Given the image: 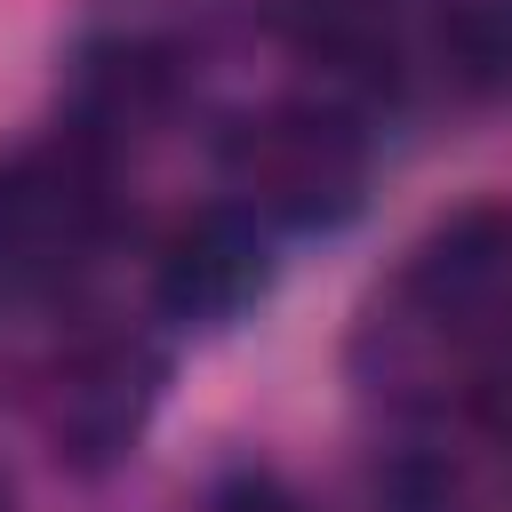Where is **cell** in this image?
<instances>
[{"instance_id":"6da1fadb","label":"cell","mask_w":512,"mask_h":512,"mask_svg":"<svg viewBox=\"0 0 512 512\" xmlns=\"http://www.w3.org/2000/svg\"><path fill=\"white\" fill-rule=\"evenodd\" d=\"M224 184H232V208H248L264 232H320L360 208L368 136L352 120V104L288 96V104L248 112L224 136Z\"/></svg>"},{"instance_id":"7a4b0ae2","label":"cell","mask_w":512,"mask_h":512,"mask_svg":"<svg viewBox=\"0 0 512 512\" xmlns=\"http://www.w3.org/2000/svg\"><path fill=\"white\" fill-rule=\"evenodd\" d=\"M104 232V152L80 136L0 160V288H56Z\"/></svg>"},{"instance_id":"3957f363","label":"cell","mask_w":512,"mask_h":512,"mask_svg":"<svg viewBox=\"0 0 512 512\" xmlns=\"http://www.w3.org/2000/svg\"><path fill=\"white\" fill-rule=\"evenodd\" d=\"M160 384H168V360L144 336H88V344H72L56 360V376H48V400H40L56 464L112 472L144 440V424L160 408Z\"/></svg>"},{"instance_id":"277c9868","label":"cell","mask_w":512,"mask_h":512,"mask_svg":"<svg viewBox=\"0 0 512 512\" xmlns=\"http://www.w3.org/2000/svg\"><path fill=\"white\" fill-rule=\"evenodd\" d=\"M152 288H160V312L184 320V328H224L240 320L264 288H272V232L216 200V208H192L168 240H160V264H152Z\"/></svg>"},{"instance_id":"5b68a950","label":"cell","mask_w":512,"mask_h":512,"mask_svg":"<svg viewBox=\"0 0 512 512\" xmlns=\"http://www.w3.org/2000/svg\"><path fill=\"white\" fill-rule=\"evenodd\" d=\"M280 32L328 80L336 104L368 96V88H392V72H400V16H392V0H288Z\"/></svg>"},{"instance_id":"8992f818","label":"cell","mask_w":512,"mask_h":512,"mask_svg":"<svg viewBox=\"0 0 512 512\" xmlns=\"http://www.w3.org/2000/svg\"><path fill=\"white\" fill-rule=\"evenodd\" d=\"M168 96H176V72H168L160 48H144V40L88 48V56H80V80H72V128H64V136H80V144L104 152L112 136L152 128V120L168 112Z\"/></svg>"},{"instance_id":"52a82bcc","label":"cell","mask_w":512,"mask_h":512,"mask_svg":"<svg viewBox=\"0 0 512 512\" xmlns=\"http://www.w3.org/2000/svg\"><path fill=\"white\" fill-rule=\"evenodd\" d=\"M440 64H448L456 88L504 96L512 88V0H464L440 24Z\"/></svg>"},{"instance_id":"ba28073f","label":"cell","mask_w":512,"mask_h":512,"mask_svg":"<svg viewBox=\"0 0 512 512\" xmlns=\"http://www.w3.org/2000/svg\"><path fill=\"white\" fill-rule=\"evenodd\" d=\"M464 408H472V424L512 456V336H496V344L472 360V376H464Z\"/></svg>"},{"instance_id":"9c48e42d","label":"cell","mask_w":512,"mask_h":512,"mask_svg":"<svg viewBox=\"0 0 512 512\" xmlns=\"http://www.w3.org/2000/svg\"><path fill=\"white\" fill-rule=\"evenodd\" d=\"M216 512H304V504H296L272 472H240V480L216 496Z\"/></svg>"},{"instance_id":"30bf717a","label":"cell","mask_w":512,"mask_h":512,"mask_svg":"<svg viewBox=\"0 0 512 512\" xmlns=\"http://www.w3.org/2000/svg\"><path fill=\"white\" fill-rule=\"evenodd\" d=\"M0 512H8V488H0Z\"/></svg>"}]
</instances>
